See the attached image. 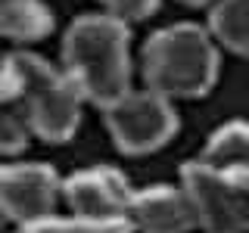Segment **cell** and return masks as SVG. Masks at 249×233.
<instances>
[{
    "label": "cell",
    "mask_w": 249,
    "mask_h": 233,
    "mask_svg": "<svg viewBox=\"0 0 249 233\" xmlns=\"http://www.w3.org/2000/svg\"><path fill=\"white\" fill-rule=\"evenodd\" d=\"M19 233H22V230H19Z\"/></svg>",
    "instance_id": "cell-19"
},
{
    "label": "cell",
    "mask_w": 249,
    "mask_h": 233,
    "mask_svg": "<svg viewBox=\"0 0 249 233\" xmlns=\"http://www.w3.org/2000/svg\"><path fill=\"white\" fill-rule=\"evenodd\" d=\"M228 177L240 186V190H246V193H249V171H237V174H228Z\"/></svg>",
    "instance_id": "cell-15"
},
{
    "label": "cell",
    "mask_w": 249,
    "mask_h": 233,
    "mask_svg": "<svg viewBox=\"0 0 249 233\" xmlns=\"http://www.w3.org/2000/svg\"><path fill=\"white\" fill-rule=\"evenodd\" d=\"M134 186L115 168H88L62 181V199L81 217H106V221H128Z\"/></svg>",
    "instance_id": "cell-7"
},
{
    "label": "cell",
    "mask_w": 249,
    "mask_h": 233,
    "mask_svg": "<svg viewBox=\"0 0 249 233\" xmlns=\"http://www.w3.org/2000/svg\"><path fill=\"white\" fill-rule=\"evenodd\" d=\"M3 62H6V56H3V53H0V68H3Z\"/></svg>",
    "instance_id": "cell-17"
},
{
    "label": "cell",
    "mask_w": 249,
    "mask_h": 233,
    "mask_svg": "<svg viewBox=\"0 0 249 233\" xmlns=\"http://www.w3.org/2000/svg\"><path fill=\"white\" fill-rule=\"evenodd\" d=\"M181 3H187V6H206V3H212V0H181Z\"/></svg>",
    "instance_id": "cell-16"
},
{
    "label": "cell",
    "mask_w": 249,
    "mask_h": 233,
    "mask_svg": "<svg viewBox=\"0 0 249 233\" xmlns=\"http://www.w3.org/2000/svg\"><path fill=\"white\" fill-rule=\"evenodd\" d=\"M28 121L13 97V87L0 68V155H16L28 146Z\"/></svg>",
    "instance_id": "cell-12"
},
{
    "label": "cell",
    "mask_w": 249,
    "mask_h": 233,
    "mask_svg": "<svg viewBox=\"0 0 249 233\" xmlns=\"http://www.w3.org/2000/svg\"><path fill=\"white\" fill-rule=\"evenodd\" d=\"M131 227L140 233H193L199 230V217L184 186H146L134 193L128 212Z\"/></svg>",
    "instance_id": "cell-8"
},
{
    "label": "cell",
    "mask_w": 249,
    "mask_h": 233,
    "mask_svg": "<svg viewBox=\"0 0 249 233\" xmlns=\"http://www.w3.org/2000/svg\"><path fill=\"white\" fill-rule=\"evenodd\" d=\"M206 28L224 50L249 59V0H218Z\"/></svg>",
    "instance_id": "cell-11"
},
{
    "label": "cell",
    "mask_w": 249,
    "mask_h": 233,
    "mask_svg": "<svg viewBox=\"0 0 249 233\" xmlns=\"http://www.w3.org/2000/svg\"><path fill=\"white\" fill-rule=\"evenodd\" d=\"M106 128L112 143L124 155L156 152L178 134V112L171 100L159 97L156 90H131L119 103L103 109Z\"/></svg>",
    "instance_id": "cell-4"
},
{
    "label": "cell",
    "mask_w": 249,
    "mask_h": 233,
    "mask_svg": "<svg viewBox=\"0 0 249 233\" xmlns=\"http://www.w3.org/2000/svg\"><path fill=\"white\" fill-rule=\"evenodd\" d=\"M3 224H6V217H3V215H0V227H3Z\"/></svg>",
    "instance_id": "cell-18"
},
{
    "label": "cell",
    "mask_w": 249,
    "mask_h": 233,
    "mask_svg": "<svg viewBox=\"0 0 249 233\" xmlns=\"http://www.w3.org/2000/svg\"><path fill=\"white\" fill-rule=\"evenodd\" d=\"M181 186L196 208L199 230L249 233V193L240 190L228 174H218L193 159L181 168Z\"/></svg>",
    "instance_id": "cell-5"
},
{
    "label": "cell",
    "mask_w": 249,
    "mask_h": 233,
    "mask_svg": "<svg viewBox=\"0 0 249 233\" xmlns=\"http://www.w3.org/2000/svg\"><path fill=\"white\" fill-rule=\"evenodd\" d=\"M62 199V181L50 165L41 162H13L0 165V215L19 224V230L37 227L56 215Z\"/></svg>",
    "instance_id": "cell-6"
},
{
    "label": "cell",
    "mask_w": 249,
    "mask_h": 233,
    "mask_svg": "<svg viewBox=\"0 0 249 233\" xmlns=\"http://www.w3.org/2000/svg\"><path fill=\"white\" fill-rule=\"evenodd\" d=\"M100 3L106 6L109 16H115V19L122 22H143L150 19V16L159 10V0H100Z\"/></svg>",
    "instance_id": "cell-14"
},
{
    "label": "cell",
    "mask_w": 249,
    "mask_h": 233,
    "mask_svg": "<svg viewBox=\"0 0 249 233\" xmlns=\"http://www.w3.org/2000/svg\"><path fill=\"white\" fill-rule=\"evenodd\" d=\"M199 165L218 171V174H237L249 171V124L246 121H228L209 137L196 155Z\"/></svg>",
    "instance_id": "cell-9"
},
{
    "label": "cell",
    "mask_w": 249,
    "mask_h": 233,
    "mask_svg": "<svg viewBox=\"0 0 249 233\" xmlns=\"http://www.w3.org/2000/svg\"><path fill=\"white\" fill-rule=\"evenodd\" d=\"M143 81L165 100H193L218 81V41L212 31L178 22L143 44Z\"/></svg>",
    "instance_id": "cell-3"
},
{
    "label": "cell",
    "mask_w": 249,
    "mask_h": 233,
    "mask_svg": "<svg viewBox=\"0 0 249 233\" xmlns=\"http://www.w3.org/2000/svg\"><path fill=\"white\" fill-rule=\"evenodd\" d=\"M22 233H134L131 221H106V217H47L37 227H28Z\"/></svg>",
    "instance_id": "cell-13"
},
{
    "label": "cell",
    "mask_w": 249,
    "mask_h": 233,
    "mask_svg": "<svg viewBox=\"0 0 249 233\" xmlns=\"http://www.w3.org/2000/svg\"><path fill=\"white\" fill-rule=\"evenodd\" d=\"M3 75L13 87L28 131L44 143H66L81 124L84 97L66 68L50 66L37 53H10L3 62Z\"/></svg>",
    "instance_id": "cell-2"
},
{
    "label": "cell",
    "mask_w": 249,
    "mask_h": 233,
    "mask_svg": "<svg viewBox=\"0 0 249 233\" xmlns=\"http://www.w3.org/2000/svg\"><path fill=\"white\" fill-rule=\"evenodd\" d=\"M62 68L84 103L109 109L131 93V31L109 13H90L69 25L62 37Z\"/></svg>",
    "instance_id": "cell-1"
},
{
    "label": "cell",
    "mask_w": 249,
    "mask_h": 233,
    "mask_svg": "<svg viewBox=\"0 0 249 233\" xmlns=\"http://www.w3.org/2000/svg\"><path fill=\"white\" fill-rule=\"evenodd\" d=\"M53 16L44 0H0V41L35 44L50 34Z\"/></svg>",
    "instance_id": "cell-10"
}]
</instances>
